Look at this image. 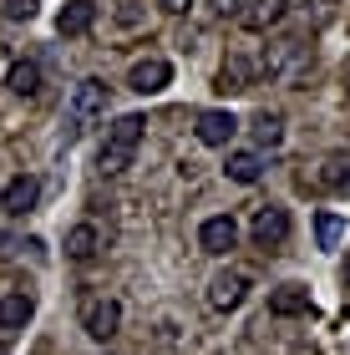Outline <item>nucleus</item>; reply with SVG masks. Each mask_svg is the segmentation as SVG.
<instances>
[{
    "mask_svg": "<svg viewBox=\"0 0 350 355\" xmlns=\"http://www.w3.org/2000/svg\"><path fill=\"white\" fill-rule=\"evenodd\" d=\"M345 284H350V259H345Z\"/></svg>",
    "mask_w": 350,
    "mask_h": 355,
    "instance_id": "nucleus-26",
    "label": "nucleus"
},
{
    "mask_svg": "<svg viewBox=\"0 0 350 355\" xmlns=\"http://www.w3.org/2000/svg\"><path fill=\"white\" fill-rule=\"evenodd\" d=\"M198 244L209 249V254H229L238 244V223L229 214H218V218H203V229H198Z\"/></svg>",
    "mask_w": 350,
    "mask_h": 355,
    "instance_id": "nucleus-10",
    "label": "nucleus"
},
{
    "mask_svg": "<svg viewBox=\"0 0 350 355\" xmlns=\"http://www.w3.org/2000/svg\"><path fill=\"white\" fill-rule=\"evenodd\" d=\"M36 15V0H6V21H30Z\"/></svg>",
    "mask_w": 350,
    "mask_h": 355,
    "instance_id": "nucleus-23",
    "label": "nucleus"
},
{
    "mask_svg": "<svg viewBox=\"0 0 350 355\" xmlns=\"http://www.w3.org/2000/svg\"><path fill=\"white\" fill-rule=\"evenodd\" d=\"M249 234H254V244H259V249H279L284 239H290V214H284L279 203H264L259 214H254V229Z\"/></svg>",
    "mask_w": 350,
    "mask_h": 355,
    "instance_id": "nucleus-5",
    "label": "nucleus"
},
{
    "mask_svg": "<svg viewBox=\"0 0 350 355\" xmlns=\"http://www.w3.org/2000/svg\"><path fill=\"white\" fill-rule=\"evenodd\" d=\"M340 239H345L340 214H330V208H325V214H315V244H320V249H335Z\"/></svg>",
    "mask_w": 350,
    "mask_h": 355,
    "instance_id": "nucleus-19",
    "label": "nucleus"
},
{
    "mask_svg": "<svg viewBox=\"0 0 350 355\" xmlns=\"http://www.w3.org/2000/svg\"><path fill=\"white\" fill-rule=\"evenodd\" d=\"M299 6V15H305L310 26H325L330 15H335V0H295Z\"/></svg>",
    "mask_w": 350,
    "mask_h": 355,
    "instance_id": "nucleus-21",
    "label": "nucleus"
},
{
    "mask_svg": "<svg viewBox=\"0 0 350 355\" xmlns=\"http://www.w3.org/2000/svg\"><path fill=\"white\" fill-rule=\"evenodd\" d=\"M234 132H238V117H234V112H218V107L198 112V142H203V148H229Z\"/></svg>",
    "mask_w": 350,
    "mask_h": 355,
    "instance_id": "nucleus-8",
    "label": "nucleus"
},
{
    "mask_svg": "<svg viewBox=\"0 0 350 355\" xmlns=\"http://www.w3.org/2000/svg\"><path fill=\"white\" fill-rule=\"evenodd\" d=\"M97 249H102L97 223H76V229H67V254H71V259H91Z\"/></svg>",
    "mask_w": 350,
    "mask_h": 355,
    "instance_id": "nucleus-14",
    "label": "nucleus"
},
{
    "mask_svg": "<svg viewBox=\"0 0 350 355\" xmlns=\"http://www.w3.org/2000/svg\"><path fill=\"white\" fill-rule=\"evenodd\" d=\"M142 117H117L112 127H107V137H102V153H97V168L102 173H122L127 163L137 157V142H142Z\"/></svg>",
    "mask_w": 350,
    "mask_h": 355,
    "instance_id": "nucleus-2",
    "label": "nucleus"
},
{
    "mask_svg": "<svg viewBox=\"0 0 350 355\" xmlns=\"http://www.w3.org/2000/svg\"><path fill=\"white\" fill-rule=\"evenodd\" d=\"M244 295H249V274H244V269L213 274V284H209V304H213V310H238Z\"/></svg>",
    "mask_w": 350,
    "mask_h": 355,
    "instance_id": "nucleus-7",
    "label": "nucleus"
},
{
    "mask_svg": "<svg viewBox=\"0 0 350 355\" xmlns=\"http://www.w3.org/2000/svg\"><path fill=\"white\" fill-rule=\"evenodd\" d=\"M320 183H325V188L350 193V163H345V157H330V163L320 168Z\"/></svg>",
    "mask_w": 350,
    "mask_h": 355,
    "instance_id": "nucleus-20",
    "label": "nucleus"
},
{
    "mask_svg": "<svg viewBox=\"0 0 350 355\" xmlns=\"http://www.w3.org/2000/svg\"><path fill=\"white\" fill-rule=\"evenodd\" d=\"M157 6H163V10H188L193 0H157Z\"/></svg>",
    "mask_w": 350,
    "mask_h": 355,
    "instance_id": "nucleus-25",
    "label": "nucleus"
},
{
    "mask_svg": "<svg viewBox=\"0 0 350 355\" xmlns=\"http://www.w3.org/2000/svg\"><path fill=\"white\" fill-rule=\"evenodd\" d=\"M117 325H122V304L112 295H97V300L82 304V330L91 335V340H112Z\"/></svg>",
    "mask_w": 350,
    "mask_h": 355,
    "instance_id": "nucleus-4",
    "label": "nucleus"
},
{
    "mask_svg": "<svg viewBox=\"0 0 350 355\" xmlns=\"http://www.w3.org/2000/svg\"><path fill=\"white\" fill-rule=\"evenodd\" d=\"M238 82H244V67H238V61H229V67L218 71V87H224V92H238Z\"/></svg>",
    "mask_w": 350,
    "mask_h": 355,
    "instance_id": "nucleus-24",
    "label": "nucleus"
},
{
    "mask_svg": "<svg viewBox=\"0 0 350 355\" xmlns=\"http://www.w3.org/2000/svg\"><path fill=\"white\" fill-rule=\"evenodd\" d=\"M224 173L234 178V183H259V173H264V157H259V153H229Z\"/></svg>",
    "mask_w": 350,
    "mask_h": 355,
    "instance_id": "nucleus-16",
    "label": "nucleus"
},
{
    "mask_svg": "<svg viewBox=\"0 0 350 355\" xmlns=\"http://www.w3.org/2000/svg\"><path fill=\"white\" fill-rule=\"evenodd\" d=\"M6 87H10L15 96H36V92H41V67H36V61H15L10 76H6Z\"/></svg>",
    "mask_w": 350,
    "mask_h": 355,
    "instance_id": "nucleus-15",
    "label": "nucleus"
},
{
    "mask_svg": "<svg viewBox=\"0 0 350 355\" xmlns=\"http://www.w3.org/2000/svg\"><path fill=\"white\" fill-rule=\"evenodd\" d=\"M173 82V67L163 56H142V61H132V71H127V87H132L137 96H152V92H163Z\"/></svg>",
    "mask_w": 350,
    "mask_h": 355,
    "instance_id": "nucleus-6",
    "label": "nucleus"
},
{
    "mask_svg": "<svg viewBox=\"0 0 350 355\" xmlns=\"http://www.w3.org/2000/svg\"><path fill=\"white\" fill-rule=\"evenodd\" d=\"M284 15H290V0H254L244 10V26L249 31H269L274 21H284Z\"/></svg>",
    "mask_w": 350,
    "mask_h": 355,
    "instance_id": "nucleus-13",
    "label": "nucleus"
},
{
    "mask_svg": "<svg viewBox=\"0 0 350 355\" xmlns=\"http://www.w3.org/2000/svg\"><path fill=\"white\" fill-rule=\"evenodd\" d=\"M269 315H279V320L310 315V289L305 284H279L274 295H269Z\"/></svg>",
    "mask_w": 350,
    "mask_h": 355,
    "instance_id": "nucleus-11",
    "label": "nucleus"
},
{
    "mask_svg": "<svg viewBox=\"0 0 350 355\" xmlns=\"http://www.w3.org/2000/svg\"><path fill=\"white\" fill-rule=\"evenodd\" d=\"M30 310H36L30 295H6V300H0V330H21L30 320Z\"/></svg>",
    "mask_w": 350,
    "mask_h": 355,
    "instance_id": "nucleus-17",
    "label": "nucleus"
},
{
    "mask_svg": "<svg viewBox=\"0 0 350 355\" xmlns=\"http://www.w3.org/2000/svg\"><path fill=\"white\" fill-rule=\"evenodd\" d=\"M254 142H259V148H279L284 142V117L279 112H259V117H254Z\"/></svg>",
    "mask_w": 350,
    "mask_h": 355,
    "instance_id": "nucleus-18",
    "label": "nucleus"
},
{
    "mask_svg": "<svg viewBox=\"0 0 350 355\" xmlns=\"http://www.w3.org/2000/svg\"><path fill=\"white\" fill-rule=\"evenodd\" d=\"M107 117V87L97 76H87V82H76L71 102H67V142H76L87 132V127H97Z\"/></svg>",
    "mask_w": 350,
    "mask_h": 355,
    "instance_id": "nucleus-1",
    "label": "nucleus"
},
{
    "mask_svg": "<svg viewBox=\"0 0 350 355\" xmlns=\"http://www.w3.org/2000/svg\"><path fill=\"white\" fill-rule=\"evenodd\" d=\"M213 21H229V15H238V21H244V0H213Z\"/></svg>",
    "mask_w": 350,
    "mask_h": 355,
    "instance_id": "nucleus-22",
    "label": "nucleus"
},
{
    "mask_svg": "<svg viewBox=\"0 0 350 355\" xmlns=\"http://www.w3.org/2000/svg\"><path fill=\"white\" fill-rule=\"evenodd\" d=\"M91 21H97V6H91V0H67V10H61L56 31H61V36H87Z\"/></svg>",
    "mask_w": 350,
    "mask_h": 355,
    "instance_id": "nucleus-12",
    "label": "nucleus"
},
{
    "mask_svg": "<svg viewBox=\"0 0 350 355\" xmlns=\"http://www.w3.org/2000/svg\"><path fill=\"white\" fill-rule=\"evenodd\" d=\"M36 198H41V183L30 173H21V178H10L6 188H0V214H30V208H36Z\"/></svg>",
    "mask_w": 350,
    "mask_h": 355,
    "instance_id": "nucleus-9",
    "label": "nucleus"
},
{
    "mask_svg": "<svg viewBox=\"0 0 350 355\" xmlns=\"http://www.w3.org/2000/svg\"><path fill=\"white\" fill-rule=\"evenodd\" d=\"M310 67H315V56H310L305 41H274L264 51V71L274 76V82H299Z\"/></svg>",
    "mask_w": 350,
    "mask_h": 355,
    "instance_id": "nucleus-3",
    "label": "nucleus"
}]
</instances>
